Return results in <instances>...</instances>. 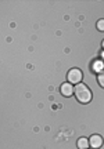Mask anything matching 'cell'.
I'll use <instances>...</instances> for the list:
<instances>
[{"instance_id": "3", "label": "cell", "mask_w": 104, "mask_h": 149, "mask_svg": "<svg viewBox=\"0 0 104 149\" xmlns=\"http://www.w3.org/2000/svg\"><path fill=\"white\" fill-rule=\"evenodd\" d=\"M89 146L92 149H100L103 146V137L99 134H93L89 138Z\"/></svg>"}, {"instance_id": "8", "label": "cell", "mask_w": 104, "mask_h": 149, "mask_svg": "<svg viewBox=\"0 0 104 149\" xmlns=\"http://www.w3.org/2000/svg\"><path fill=\"white\" fill-rule=\"evenodd\" d=\"M96 28H97V31H100V32H104V19H99L97 24H96Z\"/></svg>"}, {"instance_id": "5", "label": "cell", "mask_w": 104, "mask_h": 149, "mask_svg": "<svg viewBox=\"0 0 104 149\" xmlns=\"http://www.w3.org/2000/svg\"><path fill=\"white\" fill-rule=\"evenodd\" d=\"M77 146L78 149H89V138L86 137H82L77 141Z\"/></svg>"}, {"instance_id": "7", "label": "cell", "mask_w": 104, "mask_h": 149, "mask_svg": "<svg viewBox=\"0 0 104 149\" xmlns=\"http://www.w3.org/2000/svg\"><path fill=\"white\" fill-rule=\"evenodd\" d=\"M97 83H99V86L101 88H104V70L97 73Z\"/></svg>"}, {"instance_id": "4", "label": "cell", "mask_w": 104, "mask_h": 149, "mask_svg": "<svg viewBox=\"0 0 104 149\" xmlns=\"http://www.w3.org/2000/svg\"><path fill=\"white\" fill-rule=\"evenodd\" d=\"M74 86L71 84V83H63L61 84V87H60V93L63 94L64 97H71V95H74Z\"/></svg>"}, {"instance_id": "9", "label": "cell", "mask_w": 104, "mask_h": 149, "mask_svg": "<svg viewBox=\"0 0 104 149\" xmlns=\"http://www.w3.org/2000/svg\"><path fill=\"white\" fill-rule=\"evenodd\" d=\"M101 48H103V50H104V40H103V42H101Z\"/></svg>"}, {"instance_id": "2", "label": "cell", "mask_w": 104, "mask_h": 149, "mask_svg": "<svg viewBox=\"0 0 104 149\" xmlns=\"http://www.w3.org/2000/svg\"><path fill=\"white\" fill-rule=\"evenodd\" d=\"M82 77H83V73L79 68H72V69H70L68 73H67V81L71 83V84H75V86L79 84V83L82 81Z\"/></svg>"}, {"instance_id": "6", "label": "cell", "mask_w": 104, "mask_h": 149, "mask_svg": "<svg viewBox=\"0 0 104 149\" xmlns=\"http://www.w3.org/2000/svg\"><path fill=\"white\" fill-rule=\"evenodd\" d=\"M103 66H104V62H101V61H94V64L92 65L93 70L97 72V73H100V72L103 70Z\"/></svg>"}, {"instance_id": "1", "label": "cell", "mask_w": 104, "mask_h": 149, "mask_svg": "<svg viewBox=\"0 0 104 149\" xmlns=\"http://www.w3.org/2000/svg\"><path fill=\"white\" fill-rule=\"evenodd\" d=\"M74 95L77 98V101L81 102V104H89L92 101V91H90L88 86L83 84V83H79V84L75 86Z\"/></svg>"}]
</instances>
